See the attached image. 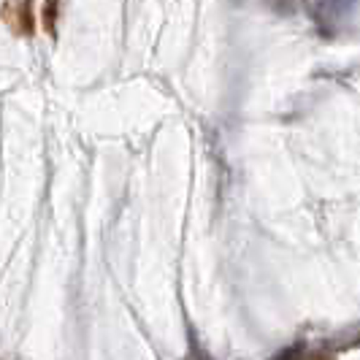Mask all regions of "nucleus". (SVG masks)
<instances>
[{"label":"nucleus","mask_w":360,"mask_h":360,"mask_svg":"<svg viewBox=\"0 0 360 360\" xmlns=\"http://www.w3.org/2000/svg\"><path fill=\"white\" fill-rule=\"evenodd\" d=\"M57 3L60 0H46V8H44V25H46V30L54 33V19H57Z\"/></svg>","instance_id":"2"},{"label":"nucleus","mask_w":360,"mask_h":360,"mask_svg":"<svg viewBox=\"0 0 360 360\" xmlns=\"http://www.w3.org/2000/svg\"><path fill=\"white\" fill-rule=\"evenodd\" d=\"M3 17L8 22L11 30H30V14L19 0H8L3 8Z\"/></svg>","instance_id":"1"}]
</instances>
